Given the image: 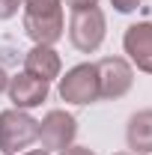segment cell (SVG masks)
<instances>
[{
    "label": "cell",
    "mask_w": 152,
    "mask_h": 155,
    "mask_svg": "<svg viewBox=\"0 0 152 155\" xmlns=\"http://www.w3.org/2000/svg\"><path fill=\"white\" fill-rule=\"evenodd\" d=\"M24 33L36 45H57L66 33L63 0H24Z\"/></svg>",
    "instance_id": "obj_1"
},
{
    "label": "cell",
    "mask_w": 152,
    "mask_h": 155,
    "mask_svg": "<svg viewBox=\"0 0 152 155\" xmlns=\"http://www.w3.org/2000/svg\"><path fill=\"white\" fill-rule=\"evenodd\" d=\"M36 140L39 122L27 110H18V107L0 110V152L3 155H15L18 149H27Z\"/></svg>",
    "instance_id": "obj_2"
},
{
    "label": "cell",
    "mask_w": 152,
    "mask_h": 155,
    "mask_svg": "<svg viewBox=\"0 0 152 155\" xmlns=\"http://www.w3.org/2000/svg\"><path fill=\"white\" fill-rule=\"evenodd\" d=\"M104 36H107V21H104V12H101L98 6L72 12V21H69V42L75 45L81 54L98 51L101 42H104Z\"/></svg>",
    "instance_id": "obj_3"
},
{
    "label": "cell",
    "mask_w": 152,
    "mask_h": 155,
    "mask_svg": "<svg viewBox=\"0 0 152 155\" xmlns=\"http://www.w3.org/2000/svg\"><path fill=\"white\" fill-rule=\"evenodd\" d=\"M60 98L69 101V104H93V101H98L95 63H78L60 78Z\"/></svg>",
    "instance_id": "obj_4"
},
{
    "label": "cell",
    "mask_w": 152,
    "mask_h": 155,
    "mask_svg": "<svg viewBox=\"0 0 152 155\" xmlns=\"http://www.w3.org/2000/svg\"><path fill=\"white\" fill-rule=\"evenodd\" d=\"M95 72H98V98H107V101L122 98L134 84V72L128 60L122 57H101L95 63Z\"/></svg>",
    "instance_id": "obj_5"
},
{
    "label": "cell",
    "mask_w": 152,
    "mask_h": 155,
    "mask_svg": "<svg viewBox=\"0 0 152 155\" xmlns=\"http://www.w3.org/2000/svg\"><path fill=\"white\" fill-rule=\"evenodd\" d=\"M78 137V119L66 110H48L45 119L39 122V140L42 149L48 152H60L66 146H72Z\"/></svg>",
    "instance_id": "obj_6"
},
{
    "label": "cell",
    "mask_w": 152,
    "mask_h": 155,
    "mask_svg": "<svg viewBox=\"0 0 152 155\" xmlns=\"http://www.w3.org/2000/svg\"><path fill=\"white\" fill-rule=\"evenodd\" d=\"M122 48L140 72L152 75V21H137L125 30Z\"/></svg>",
    "instance_id": "obj_7"
},
{
    "label": "cell",
    "mask_w": 152,
    "mask_h": 155,
    "mask_svg": "<svg viewBox=\"0 0 152 155\" xmlns=\"http://www.w3.org/2000/svg\"><path fill=\"white\" fill-rule=\"evenodd\" d=\"M6 93H9L12 107H18V110H30V107H39V104L48 98V84L39 81V78H33V75H27V72H21V75L9 78Z\"/></svg>",
    "instance_id": "obj_8"
},
{
    "label": "cell",
    "mask_w": 152,
    "mask_h": 155,
    "mask_svg": "<svg viewBox=\"0 0 152 155\" xmlns=\"http://www.w3.org/2000/svg\"><path fill=\"white\" fill-rule=\"evenodd\" d=\"M60 69H63V60L54 51V45H33L24 54V72L39 78V81H45V84L60 78Z\"/></svg>",
    "instance_id": "obj_9"
},
{
    "label": "cell",
    "mask_w": 152,
    "mask_h": 155,
    "mask_svg": "<svg viewBox=\"0 0 152 155\" xmlns=\"http://www.w3.org/2000/svg\"><path fill=\"white\" fill-rule=\"evenodd\" d=\"M125 140H128V149L134 155H149L152 152V110L131 114L128 128H125Z\"/></svg>",
    "instance_id": "obj_10"
},
{
    "label": "cell",
    "mask_w": 152,
    "mask_h": 155,
    "mask_svg": "<svg viewBox=\"0 0 152 155\" xmlns=\"http://www.w3.org/2000/svg\"><path fill=\"white\" fill-rule=\"evenodd\" d=\"M21 6H24V0H0V21H9V18H15Z\"/></svg>",
    "instance_id": "obj_11"
},
{
    "label": "cell",
    "mask_w": 152,
    "mask_h": 155,
    "mask_svg": "<svg viewBox=\"0 0 152 155\" xmlns=\"http://www.w3.org/2000/svg\"><path fill=\"white\" fill-rule=\"evenodd\" d=\"M143 0H111V6H114L116 12H122V15H128V12H134L137 6H140Z\"/></svg>",
    "instance_id": "obj_12"
},
{
    "label": "cell",
    "mask_w": 152,
    "mask_h": 155,
    "mask_svg": "<svg viewBox=\"0 0 152 155\" xmlns=\"http://www.w3.org/2000/svg\"><path fill=\"white\" fill-rule=\"evenodd\" d=\"M60 155H95V152L90 149V146H75V143H72V146L60 149Z\"/></svg>",
    "instance_id": "obj_13"
},
{
    "label": "cell",
    "mask_w": 152,
    "mask_h": 155,
    "mask_svg": "<svg viewBox=\"0 0 152 155\" xmlns=\"http://www.w3.org/2000/svg\"><path fill=\"white\" fill-rule=\"evenodd\" d=\"M66 6L78 12V9H90V6H98V0H66Z\"/></svg>",
    "instance_id": "obj_14"
},
{
    "label": "cell",
    "mask_w": 152,
    "mask_h": 155,
    "mask_svg": "<svg viewBox=\"0 0 152 155\" xmlns=\"http://www.w3.org/2000/svg\"><path fill=\"white\" fill-rule=\"evenodd\" d=\"M6 87H9V75H6V69L0 66V93H6Z\"/></svg>",
    "instance_id": "obj_15"
},
{
    "label": "cell",
    "mask_w": 152,
    "mask_h": 155,
    "mask_svg": "<svg viewBox=\"0 0 152 155\" xmlns=\"http://www.w3.org/2000/svg\"><path fill=\"white\" fill-rule=\"evenodd\" d=\"M24 155H51L48 149H30V152H24Z\"/></svg>",
    "instance_id": "obj_16"
},
{
    "label": "cell",
    "mask_w": 152,
    "mask_h": 155,
    "mask_svg": "<svg viewBox=\"0 0 152 155\" xmlns=\"http://www.w3.org/2000/svg\"><path fill=\"white\" fill-rule=\"evenodd\" d=\"M116 155H128V152H116Z\"/></svg>",
    "instance_id": "obj_17"
}]
</instances>
